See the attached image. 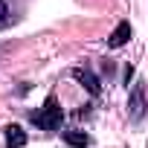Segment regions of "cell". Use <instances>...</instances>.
I'll list each match as a JSON object with an SVG mask.
<instances>
[{
    "mask_svg": "<svg viewBox=\"0 0 148 148\" xmlns=\"http://www.w3.org/2000/svg\"><path fill=\"white\" fill-rule=\"evenodd\" d=\"M29 119H32V125H38V128H44V131H55V128H61L64 110H61V105H58V99H55V96H47L44 108L32 110V113H29Z\"/></svg>",
    "mask_w": 148,
    "mask_h": 148,
    "instance_id": "1",
    "label": "cell"
},
{
    "mask_svg": "<svg viewBox=\"0 0 148 148\" xmlns=\"http://www.w3.org/2000/svg\"><path fill=\"white\" fill-rule=\"evenodd\" d=\"M64 142L73 145V148H87L90 145V136L84 131H64Z\"/></svg>",
    "mask_w": 148,
    "mask_h": 148,
    "instance_id": "6",
    "label": "cell"
},
{
    "mask_svg": "<svg viewBox=\"0 0 148 148\" xmlns=\"http://www.w3.org/2000/svg\"><path fill=\"white\" fill-rule=\"evenodd\" d=\"M73 79H76L82 87H87L93 96H99V93H102V82L93 76L90 70H84V67H76V70H73Z\"/></svg>",
    "mask_w": 148,
    "mask_h": 148,
    "instance_id": "3",
    "label": "cell"
},
{
    "mask_svg": "<svg viewBox=\"0 0 148 148\" xmlns=\"http://www.w3.org/2000/svg\"><path fill=\"white\" fill-rule=\"evenodd\" d=\"M145 110H148L145 84H142V82H136V84L131 87V96H128V116H131L134 122H139V119L145 116Z\"/></svg>",
    "mask_w": 148,
    "mask_h": 148,
    "instance_id": "2",
    "label": "cell"
},
{
    "mask_svg": "<svg viewBox=\"0 0 148 148\" xmlns=\"http://www.w3.org/2000/svg\"><path fill=\"white\" fill-rule=\"evenodd\" d=\"M9 23H12V12H9V6L3 3V0H0V29L9 26Z\"/></svg>",
    "mask_w": 148,
    "mask_h": 148,
    "instance_id": "7",
    "label": "cell"
},
{
    "mask_svg": "<svg viewBox=\"0 0 148 148\" xmlns=\"http://www.w3.org/2000/svg\"><path fill=\"white\" fill-rule=\"evenodd\" d=\"M3 134H6V148H23V145H26V139H29V136H26V131H23L21 125H6V131H3Z\"/></svg>",
    "mask_w": 148,
    "mask_h": 148,
    "instance_id": "4",
    "label": "cell"
},
{
    "mask_svg": "<svg viewBox=\"0 0 148 148\" xmlns=\"http://www.w3.org/2000/svg\"><path fill=\"white\" fill-rule=\"evenodd\" d=\"M128 38H131V23H128V21H122V23L108 35V47H125V44H128Z\"/></svg>",
    "mask_w": 148,
    "mask_h": 148,
    "instance_id": "5",
    "label": "cell"
}]
</instances>
